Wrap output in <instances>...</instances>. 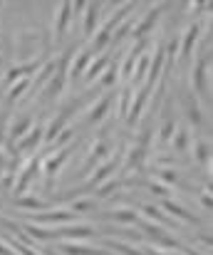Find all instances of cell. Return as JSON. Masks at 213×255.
Returning a JSON list of instances; mask_svg holds the SVG:
<instances>
[{
  "label": "cell",
  "instance_id": "6da1fadb",
  "mask_svg": "<svg viewBox=\"0 0 213 255\" xmlns=\"http://www.w3.org/2000/svg\"><path fill=\"white\" fill-rule=\"evenodd\" d=\"M209 65H211V50H209V35L196 55L194 70H191V87L196 92V99H204V104L211 102V82H209Z\"/></svg>",
  "mask_w": 213,
  "mask_h": 255
},
{
  "label": "cell",
  "instance_id": "7a4b0ae2",
  "mask_svg": "<svg viewBox=\"0 0 213 255\" xmlns=\"http://www.w3.org/2000/svg\"><path fill=\"white\" fill-rule=\"evenodd\" d=\"M149 139H151V129L146 127L142 131V139H137V144L129 149V154L124 159V171H139L144 166V159L149 151Z\"/></svg>",
  "mask_w": 213,
  "mask_h": 255
},
{
  "label": "cell",
  "instance_id": "3957f363",
  "mask_svg": "<svg viewBox=\"0 0 213 255\" xmlns=\"http://www.w3.org/2000/svg\"><path fill=\"white\" fill-rule=\"evenodd\" d=\"M137 226H142V231L151 238V241H156L161 248H169V251H179L181 248V241H176V238H171L164 228H156L154 223H149V221H137Z\"/></svg>",
  "mask_w": 213,
  "mask_h": 255
},
{
  "label": "cell",
  "instance_id": "277c9868",
  "mask_svg": "<svg viewBox=\"0 0 213 255\" xmlns=\"http://www.w3.org/2000/svg\"><path fill=\"white\" fill-rule=\"evenodd\" d=\"M27 221L40 223V226H50V223L60 226V223H74V221H79V216H74L72 211H42V213H32Z\"/></svg>",
  "mask_w": 213,
  "mask_h": 255
},
{
  "label": "cell",
  "instance_id": "5b68a950",
  "mask_svg": "<svg viewBox=\"0 0 213 255\" xmlns=\"http://www.w3.org/2000/svg\"><path fill=\"white\" fill-rule=\"evenodd\" d=\"M72 17V2H60L57 5V12H55V22H52V40L60 42L67 32V25H70Z\"/></svg>",
  "mask_w": 213,
  "mask_h": 255
},
{
  "label": "cell",
  "instance_id": "8992f818",
  "mask_svg": "<svg viewBox=\"0 0 213 255\" xmlns=\"http://www.w3.org/2000/svg\"><path fill=\"white\" fill-rule=\"evenodd\" d=\"M67 156H70V149L65 146V149H57L52 156H47L45 161H42V171H45V178H47V188H50V183H52V178L60 173V169L65 166V161H67Z\"/></svg>",
  "mask_w": 213,
  "mask_h": 255
},
{
  "label": "cell",
  "instance_id": "52a82bcc",
  "mask_svg": "<svg viewBox=\"0 0 213 255\" xmlns=\"http://www.w3.org/2000/svg\"><path fill=\"white\" fill-rule=\"evenodd\" d=\"M199 37H201V22H191L189 25V30H186V35L181 37V42H179V57L181 60H186L189 55H191V50L199 45Z\"/></svg>",
  "mask_w": 213,
  "mask_h": 255
},
{
  "label": "cell",
  "instance_id": "ba28073f",
  "mask_svg": "<svg viewBox=\"0 0 213 255\" xmlns=\"http://www.w3.org/2000/svg\"><path fill=\"white\" fill-rule=\"evenodd\" d=\"M92 52L89 50H84V52H79V55H74V60H72L70 65H67V80L74 82L82 72H87V67H89V62H92Z\"/></svg>",
  "mask_w": 213,
  "mask_h": 255
},
{
  "label": "cell",
  "instance_id": "9c48e42d",
  "mask_svg": "<svg viewBox=\"0 0 213 255\" xmlns=\"http://www.w3.org/2000/svg\"><path fill=\"white\" fill-rule=\"evenodd\" d=\"M117 164H119V159L114 156V159H109L107 164H102V166H94V173L87 178V183H84V186H87V188H92L94 183H104V181H107V178H109V176L117 171Z\"/></svg>",
  "mask_w": 213,
  "mask_h": 255
},
{
  "label": "cell",
  "instance_id": "30bf717a",
  "mask_svg": "<svg viewBox=\"0 0 213 255\" xmlns=\"http://www.w3.org/2000/svg\"><path fill=\"white\" fill-rule=\"evenodd\" d=\"M112 99H114V97H102V99H97V102L89 107V114H87L84 124H97L99 119H104L107 112H109V107H112Z\"/></svg>",
  "mask_w": 213,
  "mask_h": 255
},
{
  "label": "cell",
  "instance_id": "8fae6325",
  "mask_svg": "<svg viewBox=\"0 0 213 255\" xmlns=\"http://www.w3.org/2000/svg\"><path fill=\"white\" fill-rule=\"evenodd\" d=\"M107 154H109V144L107 141H94L92 149H89V154H87V159H84V171H92L94 164L102 161Z\"/></svg>",
  "mask_w": 213,
  "mask_h": 255
},
{
  "label": "cell",
  "instance_id": "7c38bea8",
  "mask_svg": "<svg viewBox=\"0 0 213 255\" xmlns=\"http://www.w3.org/2000/svg\"><path fill=\"white\" fill-rule=\"evenodd\" d=\"M161 206H164V211H166V213L176 216L179 221H186V223H199V218H196L194 213H189L184 206H179V203H176V201H171V198H164V201H161Z\"/></svg>",
  "mask_w": 213,
  "mask_h": 255
},
{
  "label": "cell",
  "instance_id": "4fadbf2b",
  "mask_svg": "<svg viewBox=\"0 0 213 255\" xmlns=\"http://www.w3.org/2000/svg\"><path fill=\"white\" fill-rule=\"evenodd\" d=\"M99 7H102V2H87V5H84V35H87V37L94 35Z\"/></svg>",
  "mask_w": 213,
  "mask_h": 255
},
{
  "label": "cell",
  "instance_id": "5bb4252c",
  "mask_svg": "<svg viewBox=\"0 0 213 255\" xmlns=\"http://www.w3.org/2000/svg\"><path fill=\"white\" fill-rule=\"evenodd\" d=\"M55 238H92L94 231L89 226H72V228H55Z\"/></svg>",
  "mask_w": 213,
  "mask_h": 255
},
{
  "label": "cell",
  "instance_id": "9a60e30c",
  "mask_svg": "<svg viewBox=\"0 0 213 255\" xmlns=\"http://www.w3.org/2000/svg\"><path fill=\"white\" fill-rule=\"evenodd\" d=\"M99 218L104 221H114V223H137L139 216L129 208H122V211H109V213H99Z\"/></svg>",
  "mask_w": 213,
  "mask_h": 255
},
{
  "label": "cell",
  "instance_id": "2e32d148",
  "mask_svg": "<svg viewBox=\"0 0 213 255\" xmlns=\"http://www.w3.org/2000/svg\"><path fill=\"white\" fill-rule=\"evenodd\" d=\"M30 124H32V117L15 119V122L10 124V144H12V141H20V139L30 131Z\"/></svg>",
  "mask_w": 213,
  "mask_h": 255
},
{
  "label": "cell",
  "instance_id": "e0dca14e",
  "mask_svg": "<svg viewBox=\"0 0 213 255\" xmlns=\"http://www.w3.org/2000/svg\"><path fill=\"white\" fill-rule=\"evenodd\" d=\"M30 92V77H22V80H17V82H12V85L7 87V92H5V97H7V102L12 104V102H17L22 94H27Z\"/></svg>",
  "mask_w": 213,
  "mask_h": 255
},
{
  "label": "cell",
  "instance_id": "ac0fdd59",
  "mask_svg": "<svg viewBox=\"0 0 213 255\" xmlns=\"http://www.w3.org/2000/svg\"><path fill=\"white\" fill-rule=\"evenodd\" d=\"M60 253L62 255H112L109 251H102V248H89V246H60Z\"/></svg>",
  "mask_w": 213,
  "mask_h": 255
},
{
  "label": "cell",
  "instance_id": "d6986e66",
  "mask_svg": "<svg viewBox=\"0 0 213 255\" xmlns=\"http://www.w3.org/2000/svg\"><path fill=\"white\" fill-rule=\"evenodd\" d=\"M107 65H109V57H107V55H99V57H92V62H89V70L84 72V77H87V82H94V80H97V75H102V72L107 70Z\"/></svg>",
  "mask_w": 213,
  "mask_h": 255
},
{
  "label": "cell",
  "instance_id": "ffe728a7",
  "mask_svg": "<svg viewBox=\"0 0 213 255\" xmlns=\"http://www.w3.org/2000/svg\"><path fill=\"white\" fill-rule=\"evenodd\" d=\"M17 208L42 213V211H47V208H50V203H47V201H42V198H35V196H22V198H17Z\"/></svg>",
  "mask_w": 213,
  "mask_h": 255
},
{
  "label": "cell",
  "instance_id": "44dd1931",
  "mask_svg": "<svg viewBox=\"0 0 213 255\" xmlns=\"http://www.w3.org/2000/svg\"><path fill=\"white\" fill-rule=\"evenodd\" d=\"M194 159L199 161V166H211V144L209 141H196L194 144Z\"/></svg>",
  "mask_w": 213,
  "mask_h": 255
},
{
  "label": "cell",
  "instance_id": "7402d4cb",
  "mask_svg": "<svg viewBox=\"0 0 213 255\" xmlns=\"http://www.w3.org/2000/svg\"><path fill=\"white\" fill-rule=\"evenodd\" d=\"M171 144H174L176 151H186V149L191 146V134H189V129H186V127H176V131H174V136H171Z\"/></svg>",
  "mask_w": 213,
  "mask_h": 255
},
{
  "label": "cell",
  "instance_id": "603a6c76",
  "mask_svg": "<svg viewBox=\"0 0 213 255\" xmlns=\"http://www.w3.org/2000/svg\"><path fill=\"white\" fill-rule=\"evenodd\" d=\"M186 114H189V122L194 124V127H201V122H204V117H201V109H199V99L196 97H186Z\"/></svg>",
  "mask_w": 213,
  "mask_h": 255
},
{
  "label": "cell",
  "instance_id": "cb8c5ba5",
  "mask_svg": "<svg viewBox=\"0 0 213 255\" xmlns=\"http://www.w3.org/2000/svg\"><path fill=\"white\" fill-rule=\"evenodd\" d=\"M40 139H42V129H40V127H35V129H30V131H27V134L17 141V144H20L17 149H20V151L32 149V146H37V144H40Z\"/></svg>",
  "mask_w": 213,
  "mask_h": 255
},
{
  "label": "cell",
  "instance_id": "d4e9b609",
  "mask_svg": "<svg viewBox=\"0 0 213 255\" xmlns=\"http://www.w3.org/2000/svg\"><path fill=\"white\" fill-rule=\"evenodd\" d=\"M122 186H124V178H109L107 183H102V186L97 188V198H109V196L117 193Z\"/></svg>",
  "mask_w": 213,
  "mask_h": 255
},
{
  "label": "cell",
  "instance_id": "484cf974",
  "mask_svg": "<svg viewBox=\"0 0 213 255\" xmlns=\"http://www.w3.org/2000/svg\"><path fill=\"white\" fill-rule=\"evenodd\" d=\"M156 17H159V7H151V12H149V15L144 17L142 22H139V27L134 30V37H144V35H146V32L151 30V25L156 22Z\"/></svg>",
  "mask_w": 213,
  "mask_h": 255
},
{
  "label": "cell",
  "instance_id": "4316f807",
  "mask_svg": "<svg viewBox=\"0 0 213 255\" xmlns=\"http://www.w3.org/2000/svg\"><path fill=\"white\" fill-rule=\"evenodd\" d=\"M104 246L112 248L114 253H122V255H144V251L132 248V246H127V243H119V241H104Z\"/></svg>",
  "mask_w": 213,
  "mask_h": 255
},
{
  "label": "cell",
  "instance_id": "83f0119b",
  "mask_svg": "<svg viewBox=\"0 0 213 255\" xmlns=\"http://www.w3.org/2000/svg\"><path fill=\"white\" fill-rule=\"evenodd\" d=\"M142 213H144V216H149L151 221H159V223H166V226H171V221H169V218H166V216H164L159 208H154V206H149V203H144V206H142Z\"/></svg>",
  "mask_w": 213,
  "mask_h": 255
},
{
  "label": "cell",
  "instance_id": "f1b7e54d",
  "mask_svg": "<svg viewBox=\"0 0 213 255\" xmlns=\"http://www.w3.org/2000/svg\"><path fill=\"white\" fill-rule=\"evenodd\" d=\"M114 80H117V62H109L107 70H104V75H102V80H99V87L114 85Z\"/></svg>",
  "mask_w": 213,
  "mask_h": 255
},
{
  "label": "cell",
  "instance_id": "f546056e",
  "mask_svg": "<svg viewBox=\"0 0 213 255\" xmlns=\"http://www.w3.org/2000/svg\"><path fill=\"white\" fill-rule=\"evenodd\" d=\"M25 231L32 236V238H40V241H52L55 238V233L52 231H47V228H35V226H25Z\"/></svg>",
  "mask_w": 213,
  "mask_h": 255
},
{
  "label": "cell",
  "instance_id": "4dcf8cb0",
  "mask_svg": "<svg viewBox=\"0 0 213 255\" xmlns=\"http://www.w3.org/2000/svg\"><path fill=\"white\" fill-rule=\"evenodd\" d=\"M134 67H137V70H134V82H139V80L146 77V72H149V57L142 55V57H139V62H137Z\"/></svg>",
  "mask_w": 213,
  "mask_h": 255
},
{
  "label": "cell",
  "instance_id": "1f68e13d",
  "mask_svg": "<svg viewBox=\"0 0 213 255\" xmlns=\"http://www.w3.org/2000/svg\"><path fill=\"white\" fill-rule=\"evenodd\" d=\"M92 208H94V203H92V201H87V198H77V201H74V203H72V213H74V216H79V213H87V211H92Z\"/></svg>",
  "mask_w": 213,
  "mask_h": 255
},
{
  "label": "cell",
  "instance_id": "d6a6232c",
  "mask_svg": "<svg viewBox=\"0 0 213 255\" xmlns=\"http://www.w3.org/2000/svg\"><path fill=\"white\" fill-rule=\"evenodd\" d=\"M129 104H132V89H124V92H122V97H119V117H124V119H127Z\"/></svg>",
  "mask_w": 213,
  "mask_h": 255
},
{
  "label": "cell",
  "instance_id": "836d02e7",
  "mask_svg": "<svg viewBox=\"0 0 213 255\" xmlns=\"http://www.w3.org/2000/svg\"><path fill=\"white\" fill-rule=\"evenodd\" d=\"M199 201H201V206H204L206 211H211V208H213V201H211V188H204V191H199Z\"/></svg>",
  "mask_w": 213,
  "mask_h": 255
},
{
  "label": "cell",
  "instance_id": "e575fe53",
  "mask_svg": "<svg viewBox=\"0 0 213 255\" xmlns=\"http://www.w3.org/2000/svg\"><path fill=\"white\" fill-rule=\"evenodd\" d=\"M146 186H149L151 193H156V196H161V198H169V188H166L161 181H159V183H146Z\"/></svg>",
  "mask_w": 213,
  "mask_h": 255
},
{
  "label": "cell",
  "instance_id": "d590c367",
  "mask_svg": "<svg viewBox=\"0 0 213 255\" xmlns=\"http://www.w3.org/2000/svg\"><path fill=\"white\" fill-rule=\"evenodd\" d=\"M156 176H159L161 181H169V183H179V176H176L174 171H164V169H159V171H156Z\"/></svg>",
  "mask_w": 213,
  "mask_h": 255
},
{
  "label": "cell",
  "instance_id": "8d00e7d4",
  "mask_svg": "<svg viewBox=\"0 0 213 255\" xmlns=\"http://www.w3.org/2000/svg\"><path fill=\"white\" fill-rule=\"evenodd\" d=\"M2 134H5V117H0V144H2Z\"/></svg>",
  "mask_w": 213,
  "mask_h": 255
},
{
  "label": "cell",
  "instance_id": "74e56055",
  "mask_svg": "<svg viewBox=\"0 0 213 255\" xmlns=\"http://www.w3.org/2000/svg\"><path fill=\"white\" fill-rule=\"evenodd\" d=\"M0 255H15V253H12L7 246H2V243H0Z\"/></svg>",
  "mask_w": 213,
  "mask_h": 255
}]
</instances>
